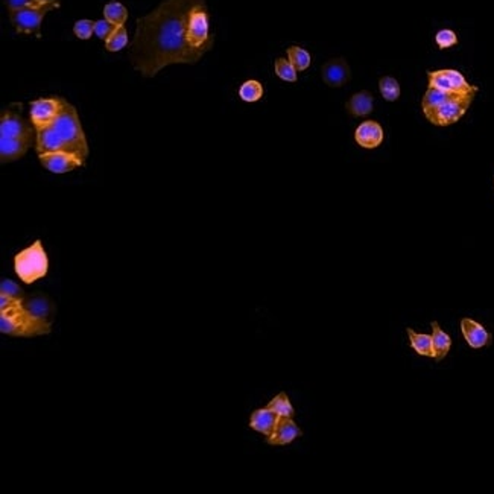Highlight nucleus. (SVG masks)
<instances>
[{"label": "nucleus", "instance_id": "4", "mask_svg": "<svg viewBox=\"0 0 494 494\" xmlns=\"http://www.w3.org/2000/svg\"><path fill=\"white\" fill-rule=\"evenodd\" d=\"M14 269L23 283L32 285L47 276L49 259L41 241H35L14 257Z\"/></svg>", "mask_w": 494, "mask_h": 494}, {"label": "nucleus", "instance_id": "20", "mask_svg": "<svg viewBox=\"0 0 494 494\" xmlns=\"http://www.w3.org/2000/svg\"><path fill=\"white\" fill-rule=\"evenodd\" d=\"M450 96H454V95H449V93L443 92V90H438V88L427 87L426 93L423 96V101H422L423 113L426 114V113L435 110L436 106H440L443 102H446Z\"/></svg>", "mask_w": 494, "mask_h": 494}, {"label": "nucleus", "instance_id": "15", "mask_svg": "<svg viewBox=\"0 0 494 494\" xmlns=\"http://www.w3.org/2000/svg\"><path fill=\"white\" fill-rule=\"evenodd\" d=\"M355 138L359 146L365 150H374L383 142V129L374 120H367L358 127Z\"/></svg>", "mask_w": 494, "mask_h": 494}, {"label": "nucleus", "instance_id": "18", "mask_svg": "<svg viewBox=\"0 0 494 494\" xmlns=\"http://www.w3.org/2000/svg\"><path fill=\"white\" fill-rule=\"evenodd\" d=\"M431 326H432V342H433V353H435L433 359L443 360L450 351L452 340L446 332H443V328L440 327L438 323H435L433 321Z\"/></svg>", "mask_w": 494, "mask_h": 494}, {"label": "nucleus", "instance_id": "24", "mask_svg": "<svg viewBox=\"0 0 494 494\" xmlns=\"http://www.w3.org/2000/svg\"><path fill=\"white\" fill-rule=\"evenodd\" d=\"M239 96L245 102H257L263 96V86L256 79L245 81L239 88Z\"/></svg>", "mask_w": 494, "mask_h": 494}, {"label": "nucleus", "instance_id": "6", "mask_svg": "<svg viewBox=\"0 0 494 494\" xmlns=\"http://www.w3.org/2000/svg\"><path fill=\"white\" fill-rule=\"evenodd\" d=\"M427 87L443 90L449 95H476L477 87L472 86L463 73L455 69H441L427 72Z\"/></svg>", "mask_w": 494, "mask_h": 494}, {"label": "nucleus", "instance_id": "16", "mask_svg": "<svg viewBox=\"0 0 494 494\" xmlns=\"http://www.w3.org/2000/svg\"><path fill=\"white\" fill-rule=\"evenodd\" d=\"M278 418L280 417L274 413V411H271L269 408H262V409L254 411V413L251 414L250 427L256 432L265 435L268 438V436H271V433H273Z\"/></svg>", "mask_w": 494, "mask_h": 494}, {"label": "nucleus", "instance_id": "1", "mask_svg": "<svg viewBox=\"0 0 494 494\" xmlns=\"http://www.w3.org/2000/svg\"><path fill=\"white\" fill-rule=\"evenodd\" d=\"M215 43L205 0H164L137 20L129 60L145 78L172 64H195Z\"/></svg>", "mask_w": 494, "mask_h": 494}, {"label": "nucleus", "instance_id": "26", "mask_svg": "<svg viewBox=\"0 0 494 494\" xmlns=\"http://www.w3.org/2000/svg\"><path fill=\"white\" fill-rule=\"evenodd\" d=\"M127 45H128V32L125 29V24L118 26L116 31H114L113 34L110 35V38L105 41L106 51H110V52H119Z\"/></svg>", "mask_w": 494, "mask_h": 494}, {"label": "nucleus", "instance_id": "23", "mask_svg": "<svg viewBox=\"0 0 494 494\" xmlns=\"http://www.w3.org/2000/svg\"><path fill=\"white\" fill-rule=\"evenodd\" d=\"M266 408H269L271 411H274V413L278 417H291V418H294V415H295V409L292 406V403H291L289 397H287L285 392H280L278 395H276V397L268 403Z\"/></svg>", "mask_w": 494, "mask_h": 494}, {"label": "nucleus", "instance_id": "28", "mask_svg": "<svg viewBox=\"0 0 494 494\" xmlns=\"http://www.w3.org/2000/svg\"><path fill=\"white\" fill-rule=\"evenodd\" d=\"M276 75L286 82L296 81V69L291 64L289 60L278 58L276 61Z\"/></svg>", "mask_w": 494, "mask_h": 494}, {"label": "nucleus", "instance_id": "21", "mask_svg": "<svg viewBox=\"0 0 494 494\" xmlns=\"http://www.w3.org/2000/svg\"><path fill=\"white\" fill-rule=\"evenodd\" d=\"M104 15H105V19L111 22L113 24H116V26H122V24H125V22L128 20V10L120 2L113 0V2L105 5Z\"/></svg>", "mask_w": 494, "mask_h": 494}, {"label": "nucleus", "instance_id": "29", "mask_svg": "<svg viewBox=\"0 0 494 494\" xmlns=\"http://www.w3.org/2000/svg\"><path fill=\"white\" fill-rule=\"evenodd\" d=\"M435 43L440 49H449L458 45V35L455 31L452 29H441L436 32Z\"/></svg>", "mask_w": 494, "mask_h": 494}, {"label": "nucleus", "instance_id": "7", "mask_svg": "<svg viewBox=\"0 0 494 494\" xmlns=\"http://www.w3.org/2000/svg\"><path fill=\"white\" fill-rule=\"evenodd\" d=\"M56 8H60V0H51V2L46 5L23 8V10L13 11L10 13L11 23L14 24L15 31L20 32V34L40 35L41 22H43L45 15L52 10H56Z\"/></svg>", "mask_w": 494, "mask_h": 494}, {"label": "nucleus", "instance_id": "8", "mask_svg": "<svg viewBox=\"0 0 494 494\" xmlns=\"http://www.w3.org/2000/svg\"><path fill=\"white\" fill-rule=\"evenodd\" d=\"M63 97H43L31 102L29 119L35 129L49 127L63 109Z\"/></svg>", "mask_w": 494, "mask_h": 494}, {"label": "nucleus", "instance_id": "12", "mask_svg": "<svg viewBox=\"0 0 494 494\" xmlns=\"http://www.w3.org/2000/svg\"><path fill=\"white\" fill-rule=\"evenodd\" d=\"M351 72L344 58H335L323 65V81L330 87H342L350 81Z\"/></svg>", "mask_w": 494, "mask_h": 494}, {"label": "nucleus", "instance_id": "22", "mask_svg": "<svg viewBox=\"0 0 494 494\" xmlns=\"http://www.w3.org/2000/svg\"><path fill=\"white\" fill-rule=\"evenodd\" d=\"M287 60L291 61V64L296 69V72H304L312 63L310 54L306 51V49L298 47V46H291L289 49H287Z\"/></svg>", "mask_w": 494, "mask_h": 494}, {"label": "nucleus", "instance_id": "32", "mask_svg": "<svg viewBox=\"0 0 494 494\" xmlns=\"http://www.w3.org/2000/svg\"><path fill=\"white\" fill-rule=\"evenodd\" d=\"M51 2V0H5V3L8 6L10 13L23 10V8H31V6H41Z\"/></svg>", "mask_w": 494, "mask_h": 494}, {"label": "nucleus", "instance_id": "3", "mask_svg": "<svg viewBox=\"0 0 494 494\" xmlns=\"http://www.w3.org/2000/svg\"><path fill=\"white\" fill-rule=\"evenodd\" d=\"M0 330L8 336L35 337L51 333V321L35 317L24 306V300L0 310Z\"/></svg>", "mask_w": 494, "mask_h": 494}, {"label": "nucleus", "instance_id": "30", "mask_svg": "<svg viewBox=\"0 0 494 494\" xmlns=\"http://www.w3.org/2000/svg\"><path fill=\"white\" fill-rule=\"evenodd\" d=\"M73 32H75V35L81 40H88L95 34V22L93 20H78L75 23V26H73Z\"/></svg>", "mask_w": 494, "mask_h": 494}, {"label": "nucleus", "instance_id": "25", "mask_svg": "<svg viewBox=\"0 0 494 494\" xmlns=\"http://www.w3.org/2000/svg\"><path fill=\"white\" fill-rule=\"evenodd\" d=\"M379 90L383 96L385 101L394 102L400 97V84L399 81L392 77H383L379 81Z\"/></svg>", "mask_w": 494, "mask_h": 494}, {"label": "nucleus", "instance_id": "19", "mask_svg": "<svg viewBox=\"0 0 494 494\" xmlns=\"http://www.w3.org/2000/svg\"><path fill=\"white\" fill-rule=\"evenodd\" d=\"M408 336H409V341H411V347L415 350L417 355L427 356V358L435 356L432 335L417 333L413 330V328H408Z\"/></svg>", "mask_w": 494, "mask_h": 494}, {"label": "nucleus", "instance_id": "31", "mask_svg": "<svg viewBox=\"0 0 494 494\" xmlns=\"http://www.w3.org/2000/svg\"><path fill=\"white\" fill-rule=\"evenodd\" d=\"M0 294L14 296V298H19V300H24V294L22 291V287L17 283H14L10 278L2 280V285H0Z\"/></svg>", "mask_w": 494, "mask_h": 494}, {"label": "nucleus", "instance_id": "27", "mask_svg": "<svg viewBox=\"0 0 494 494\" xmlns=\"http://www.w3.org/2000/svg\"><path fill=\"white\" fill-rule=\"evenodd\" d=\"M24 306H26L35 317L43 318V319H47V317L51 315V310H52V304L49 303L46 298H43V296H34V298L24 301Z\"/></svg>", "mask_w": 494, "mask_h": 494}, {"label": "nucleus", "instance_id": "10", "mask_svg": "<svg viewBox=\"0 0 494 494\" xmlns=\"http://www.w3.org/2000/svg\"><path fill=\"white\" fill-rule=\"evenodd\" d=\"M38 159L41 164H43L47 170L54 172V174H67V172L81 168L86 161L81 157H78L77 154L67 152V151L38 154Z\"/></svg>", "mask_w": 494, "mask_h": 494}, {"label": "nucleus", "instance_id": "17", "mask_svg": "<svg viewBox=\"0 0 494 494\" xmlns=\"http://www.w3.org/2000/svg\"><path fill=\"white\" fill-rule=\"evenodd\" d=\"M347 110L356 118L367 116V114L373 111V95L367 92V90L353 95L347 102Z\"/></svg>", "mask_w": 494, "mask_h": 494}, {"label": "nucleus", "instance_id": "9", "mask_svg": "<svg viewBox=\"0 0 494 494\" xmlns=\"http://www.w3.org/2000/svg\"><path fill=\"white\" fill-rule=\"evenodd\" d=\"M0 137L37 140V129L34 125H29L20 114L3 110L2 118H0Z\"/></svg>", "mask_w": 494, "mask_h": 494}, {"label": "nucleus", "instance_id": "13", "mask_svg": "<svg viewBox=\"0 0 494 494\" xmlns=\"http://www.w3.org/2000/svg\"><path fill=\"white\" fill-rule=\"evenodd\" d=\"M32 143H35L34 138L0 137V160L2 163H10L22 159Z\"/></svg>", "mask_w": 494, "mask_h": 494}, {"label": "nucleus", "instance_id": "2", "mask_svg": "<svg viewBox=\"0 0 494 494\" xmlns=\"http://www.w3.org/2000/svg\"><path fill=\"white\" fill-rule=\"evenodd\" d=\"M49 127L54 129L63 151L77 154L82 160L88 157L87 137L84 134V129H82L78 111L65 99L60 114Z\"/></svg>", "mask_w": 494, "mask_h": 494}, {"label": "nucleus", "instance_id": "11", "mask_svg": "<svg viewBox=\"0 0 494 494\" xmlns=\"http://www.w3.org/2000/svg\"><path fill=\"white\" fill-rule=\"evenodd\" d=\"M301 429L291 417H280L273 433L268 436L266 441L271 446H286L301 436Z\"/></svg>", "mask_w": 494, "mask_h": 494}, {"label": "nucleus", "instance_id": "33", "mask_svg": "<svg viewBox=\"0 0 494 494\" xmlns=\"http://www.w3.org/2000/svg\"><path fill=\"white\" fill-rule=\"evenodd\" d=\"M116 28H118L116 24H113L111 22H109L106 19L95 22V34L101 40H104V41H106V40L110 38V35L113 34L114 31H116Z\"/></svg>", "mask_w": 494, "mask_h": 494}, {"label": "nucleus", "instance_id": "5", "mask_svg": "<svg viewBox=\"0 0 494 494\" xmlns=\"http://www.w3.org/2000/svg\"><path fill=\"white\" fill-rule=\"evenodd\" d=\"M476 95H454L446 102H443L435 110L426 113L424 116L436 127H449L456 123L470 109Z\"/></svg>", "mask_w": 494, "mask_h": 494}, {"label": "nucleus", "instance_id": "14", "mask_svg": "<svg viewBox=\"0 0 494 494\" xmlns=\"http://www.w3.org/2000/svg\"><path fill=\"white\" fill-rule=\"evenodd\" d=\"M461 330H463L465 341L472 349H482L491 344V333L485 330V327L476 323L475 319L464 318L461 321Z\"/></svg>", "mask_w": 494, "mask_h": 494}]
</instances>
